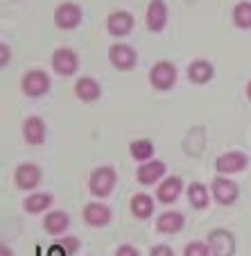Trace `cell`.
I'll return each mask as SVG.
<instances>
[{
    "label": "cell",
    "mask_w": 251,
    "mask_h": 256,
    "mask_svg": "<svg viewBox=\"0 0 251 256\" xmlns=\"http://www.w3.org/2000/svg\"><path fill=\"white\" fill-rule=\"evenodd\" d=\"M118 184V172L113 166H100L88 177V190L95 198H109Z\"/></svg>",
    "instance_id": "obj_1"
},
{
    "label": "cell",
    "mask_w": 251,
    "mask_h": 256,
    "mask_svg": "<svg viewBox=\"0 0 251 256\" xmlns=\"http://www.w3.org/2000/svg\"><path fill=\"white\" fill-rule=\"evenodd\" d=\"M50 86H52V80H50V75L45 70H41V68L27 70L23 75V80H20V91H23L27 98L45 96V93L50 91Z\"/></svg>",
    "instance_id": "obj_2"
},
{
    "label": "cell",
    "mask_w": 251,
    "mask_h": 256,
    "mask_svg": "<svg viewBox=\"0 0 251 256\" xmlns=\"http://www.w3.org/2000/svg\"><path fill=\"white\" fill-rule=\"evenodd\" d=\"M211 195L213 200L222 206H231V204L238 202V195H240V188L233 179H229L227 174H218V177L211 182Z\"/></svg>",
    "instance_id": "obj_3"
},
{
    "label": "cell",
    "mask_w": 251,
    "mask_h": 256,
    "mask_svg": "<svg viewBox=\"0 0 251 256\" xmlns=\"http://www.w3.org/2000/svg\"><path fill=\"white\" fill-rule=\"evenodd\" d=\"M206 242L211 247L213 256H236V236L229 229H211L206 236Z\"/></svg>",
    "instance_id": "obj_4"
},
{
    "label": "cell",
    "mask_w": 251,
    "mask_h": 256,
    "mask_svg": "<svg viewBox=\"0 0 251 256\" xmlns=\"http://www.w3.org/2000/svg\"><path fill=\"white\" fill-rule=\"evenodd\" d=\"M150 84L156 91H170L177 84V66L172 62H156L150 68Z\"/></svg>",
    "instance_id": "obj_5"
},
{
    "label": "cell",
    "mask_w": 251,
    "mask_h": 256,
    "mask_svg": "<svg viewBox=\"0 0 251 256\" xmlns=\"http://www.w3.org/2000/svg\"><path fill=\"white\" fill-rule=\"evenodd\" d=\"M50 64H52V70L61 78H73L79 70V57L73 48H57L52 52Z\"/></svg>",
    "instance_id": "obj_6"
},
{
    "label": "cell",
    "mask_w": 251,
    "mask_h": 256,
    "mask_svg": "<svg viewBox=\"0 0 251 256\" xmlns=\"http://www.w3.org/2000/svg\"><path fill=\"white\" fill-rule=\"evenodd\" d=\"M247 166H249V156L240 150L224 152V154H220L218 159H215V170H218V174H227V177L247 170Z\"/></svg>",
    "instance_id": "obj_7"
},
{
    "label": "cell",
    "mask_w": 251,
    "mask_h": 256,
    "mask_svg": "<svg viewBox=\"0 0 251 256\" xmlns=\"http://www.w3.org/2000/svg\"><path fill=\"white\" fill-rule=\"evenodd\" d=\"M109 62L116 70H131L138 64V54L129 44H113L109 48Z\"/></svg>",
    "instance_id": "obj_8"
},
{
    "label": "cell",
    "mask_w": 251,
    "mask_h": 256,
    "mask_svg": "<svg viewBox=\"0 0 251 256\" xmlns=\"http://www.w3.org/2000/svg\"><path fill=\"white\" fill-rule=\"evenodd\" d=\"M41 177H43V172L36 164H20L14 170V184L20 190H34L41 184Z\"/></svg>",
    "instance_id": "obj_9"
},
{
    "label": "cell",
    "mask_w": 251,
    "mask_h": 256,
    "mask_svg": "<svg viewBox=\"0 0 251 256\" xmlns=\"http://www.w3.org/2000/svg\"><path fill=\"white\" fill-rule=\"evenodd\" d=\"M82 23V7L77 2H61L54 10V25L59 30H75Z\"/></svg>",
    "instance_id": "obj_10"
},
{
    "label": "cell",
    "mask_w": 251,
    "mask_h": 256,
    "mask_svg": "<svg viewBox=\"0 0 251 256\" xmlns=\"http://www.w3.org/2000/svg\"><path fill=\"white\" fill-rule=\"evenodd\" d=\"M134 30V16L125 10H118V12H111L106 16V32L116 36V39H122L127 34Z\"/></svg>",
    "instance_id": "obj_11"
},
{
    "label": "cell",
    "mask_w": 251,
    "mask_h": 256,
    "mask_svg": "<svg viewBox=\"0 0 251 256\" xmlns=\"http://www.w3.org/2000/svg\"><path fill=\"white\" fill-rule=\"evenodd\" d=\"M163 177H165V164L161 159L145 161V164H140L138 170H136V179H138L140 186H154Z\"/></svg>",
    "instance_id": "obj_12"
},
{
    "label": "cell",
    "mask_w": 251,
    "mask_h": 256,
    "mask_svg": "<svg viewBox=\"0 0 251 256\" xmlns=\"http://www.w3.org/2000/svg\"><path fill=\"white\" fill-rule=\"evenodd\" d=\"M113 220V213L111 208L106 206V204L102 202H88L86 206H84V222L88 224V227H106V224Z\"/></svg>",
    "instance_id": "obj_13"
},
{
    "label": "cell",
    "mask_w": 251,
    "mask_h": 256,
    "mask_svg": "<svg viewBox=\"0 0 251 256\" xmlns=\"http://www.w3.org/2000/svg\"><path fill=\"white\" fill-rule=\"evenodd\" d=\"M145 25L150 32H163L168 25V5L165 0H152L145 12Z\"/></svg>",
    "instance_id": "obj_14"
},
{
    "label": "cell",
    "mask_w": 251,
    "mask_h": 256,
    "mask_svg": "<svg viewBox=\"0 0 251 256\" xmlns=\"http://www.w3.org/2000/svg\"><path fill=\"white\" fill-rule=\"evenodd\" d=\"M184 193V179L172 174V177H165L159 186H156V200L161 204H172L179 200V195Z\"/></svg>",
    "instance_id": "obj_15"
},
{
    "label": "cell",
    "mask_w": 251,
    "mask_h": 256,
    "mask_svg": "<svg viewBox=\"0 0 251 256\" xmlns=\"http://www.w3.org/2000/svg\"><path fill=\"white\" fill-rule=\"evenodd\" d=\"M23 140L32 148L45 143V122L39 116H29L23 122Z\"/></svg>",
    "instance_id": "obj_16"
},
{
    "label": "cell",
    "mask_w": 251,
    "mask_h": 256,
    "mask_svg": "<svg viewBox=\"0 0 251 256\" xmlns=\"http://www.w3.org/2000/svg\"><path fill=\"white\" fill-rule=\"evenodd\" d=\"M184 227H186V218L181 211H165L156 218V232L159 234L174 236V234H179Z\"/></svg>",
    "instance_id": "obj_17"
},
{
    "label": "cell",
    "mask_w": 251,
    "mask_h": 256,
    "mask_svg": "<svg viewBox=\"0 0 251 256\" xmlns=\"http://www.w3.org/2000/svg\"><path fill=\"white\" fill-rule=\"evenodd\" d=\"M75 96L82 102H95V100H100V96H102V86L95 78L82 75V78L75 82Z\"/></svg>",
    "instance_id": "obj_18"
},
{
    "label": "cell",
    "mask_w": 251,
    "mask_h": 256,
    "mask_svg": "<svg viewBox=\"0 0 251 256\" xmlns=\"http://www.w3.org/2000/svg\"><path fill=\"white\" fill-rule=\"evenodd\" d=\"M213 78H215V68H213V64L206 62V59H195L188 66V82L197 84V86L208 84Z\"/></svg>",
    "instance_id": "obj_19"
},
{
    "label": "cell",
    "mask_w": 251,
    "mask_h": 256,
    "mask_svg": "<svg viewBox=\"0 0 251 256\" xmlns=\"http://www.w3.org/2000/svg\"><path fill=\"white\" fill-rule=\"evenodd\" d=\"M129 208L136 220H150L154 216V198L147 193H136L129 202Z\"/></svg>",
    "instance_id": "obj_20"
},
{
    "label": "cell",
    "mask_w": 251,
    "mask_h": 256,
    "mask_svg": "<svg viewBox=\"0 0 251 256\" xmlns=\"http://www.w3.org/2000/svg\"><path fill=\"white\" fill-rule=\"evenodd\" d=\"M68 227H70V218L66 211H50L43 220V229L50 236H61V234H66Z\"/></svg>",
    "instance_id": "obj_21"
},
{
    "label": "cell",
    "mask_w": 251,
    "mask_h": 256,
    "mask_svg": "<svg viewBox=\"0 0 251 256\" xmlns=\"http://www.w3.org/2000/svg\"><path fill=\"white\" fill-rule=\"evenodd\" d=\"M186 198H188L190 206L197 208V211H202V208H206L208 204H211L208 188L202 184V182H193V184H188V188H186Z\"/></svg>",
    "instance_id": "obj_22"
},
{
    "label": "cell",
    "mask_w": 251,
    "mask_h": 256,
    "mask_svg": "<svg viewBox=\"0 0 251 256\" xmlns=\"http://www.w3.org/2000/svg\"><path fill=\"white\" fill-rule=\"evenodd\" d=\"M52 202H54L52 193H32V195H27V200L23 202V211L36 216V213H43L45 208L52 206Z\"/></svg>",
    "instance_id": "obj_23"
},
{
    "label": "cell",
    "mask_w": 251,
    "mask_h": 256,
    "mask_svg": "<svg viewBox=\"0 0 251 256\" xmlns=\"http://www.w3.org/2000/svg\"><path fill=\"white\" fill-rule=\"evenodd\" d=\"M129 154H131V159L140 161V164L152 161V156H154V143H152L150 138L131 140V143H129Z\"/></svg>",
    "instance_id": "obj_24"
},
{
    "label": "cell",
    "mask_w": 251,
    "mask_h": 256,
    "mask_svg": "<svg viewBox=\"0 0 251 256\" xmlns=\"http://www.w3.org/2000/svg\"><path fill=\"white\" fill-rule=\"evenodd\" d=\"M233 23L240 30H251V2H238L233 7Z\"/></svg>",
    "instance_id": "obj_25"
},
{
    "label": "cell",
    "mask_w": 251,
    "mask_h": 256,
    "mask_svg": "<svg viewBox=\"0 0 251 256\" xmlns=\"http://www.w3.org/2000/svg\"><path fill=\"white\" fill-rule=\"evenodd\" d=\"M184 256H213L211 254V247L208 242H202V240H193L184 247Z\"/></svg>",
    "instance_id": "obj_26"
},
{
    "label": "cell",
    "mask_w": 251,
    "mask_h": 256,
    "mask_svg": "<svg viewBox=\"0 0 251 256\" xmlns=\"http://www.w3.org/2000/svg\"><path fill=\"white\" fill-rule=\"evenodd\" d=\"M59 245L63 247V252H66L68 256H75V254H77V250H79V245H82V242H79V238H77V236H66L61 242H59Z\"/></svg>",
    "instance_id": "obj_27"
},
{
    "label": "cell",
    "mask_w": 251,
    "mask_h": 256,
    "mask_svg": "<svg viewBox=\"0 0 251 256\" xmlns=\"http://www.w3.org/2000/svg\"><path fill=\"white\" fill-rule=\"evenodd\" d=\"M150 256H177V254H174V250L170 245H165V242H159V245H154L150 250Z\"/></svg>",
    "instance_id": "obj_28"
},
{
    "label": "cell",
    "mask_w": 251,
    "mask_h": 256,
    "mask_svg": "<svg viewBox=\"0 0 251 256\" xmlns=\"http://www.w3.org/2000/svg\"><path fill=\"white\" fill-rule=\"evenodd\" d=\"M113 256H140V252L136 250L134 245H120Z\"/></svg>",
    "instance_id": "obj_29"
},
{
    "label": "cell",
    "mask_w": 251,
    "mask_h": 256,
    "mask_svg": "<svg viewBox=\"0 0 251 256\" xmlns=\"http://www.w3.org/2000/svg\"><path fill=\"white\" fill-rule=\"evenodd\" d=\"M0 52H2V57H0V66H7V64H9V59H11L9 48H7V46L2 44V46H0Z\"/></svg>",
    "instance_id": "obj_30"
},
{
    "label": "cell",
    "mask_w": 251,
    "mask_h": 256,
    "mask_svg": "<svg viewBox=\"0 0 251 256\" xmlns=\"http://www.w3.org/2000/svg\"><path fill=\"white\" fill-rule=\"evenodd\" d=\"M0 256H14V252H11L7 245H2V247H0Z\"/></svg>",
    "instance_id": "obj_31"
},
{
    "label": "cell",
    "mask_w": 251,
    "mask_h": 256,
    "mask_svg": "<svg viewBox=\"0 0 251 256\" xmlns=\"http://www.w3.org/2000/svg\"><path fill=\"white\" fill-rule=\"evenodd\" d=\"M245 93H247V100L251 102V80H249V84H247V91Z\"/></svg>",
    "instance_id": "obj_32"
}]
</instances>
